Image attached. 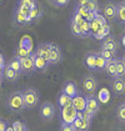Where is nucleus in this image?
Here are the masks:
<instances>
[{
  "instance_id": "obj_4",
  "label": "nucleus",
  "mask_w": 125,
  "mask_h": 131,
  "mask_svg": "<svg viewBox=\"0 0 125 131\" xmlns=\"http://www.w3.org/2000/svg\"><path fill=\"white\" fill-rule=\"evenodd\" d=\"M39 115L44 121H50L55 116V107L50 101H44L39 107Z\"/></svg>"
},
{
  "instance_id": "obj_50",
  "label": "nucleus",
  "mask_w": 125,
  "mask_h": 131,
  "mask_svg": "<svg viewBox=\"0 0 125 131\" xmlns=\"http://www.w3.org/2000/svg\"><path fill=\"white\" fill-rule=\"evenodd\" d=\"M0 1H1V0H0Z\"/></svg>"
},
{
  "instance_id": "obj_7",
  "label": "nucleus",
  "mask_w": 125,
  "mask_h": 131,
  "mask_svg": "<svg viewBox=\"0 0 125 131\" xmlns=\"http://www.w3.org/2000/svg\"><path fill=\"white\" fill-rule=\"evenodd\" d=\"M99 109H100V102H99V99L94 95H89L86 96V110L89 111L93 116H95L98 112H99Z\"/></svg>"
},
{
  "instance_id": "obj_24",
  "label": "nucleus",
  "mask_w": 125,
  "mask_h": 131,
  "mask_svg": "<svg viewBox=\"0 0 125 131\" xmlns=\"http://www.w3.org/2000/svg\"><path fill=\"white\" fill-rule=\"evenodd\" d=\"M70 31H71V34H73L74 36H76V38H85L80 24H76V23L70 21Z\"/></svg>"
},
{
  "instance_id": "obj_12",
  "label": "nucleus",
  "mask_w": 125,
  "mask_h": 131,
  "mask_svg": "<svg viewBox=\"0 0 125 131\" xmlns=\"http://www.w3.org/2000/svg\"><path fill=\"white\" fill-rule=\"evenodd\" d=\"M20 75L21 74L16 72V71L14 70L9 64H6V65H5V68H4V70H3V76H4V79H5L6 81H10V82L16 81L19 78H20Z\"/></svg>"
},
{
  "instance_id": "obj_36",
  "label": "nucleus",
  "mask_w": 125,
  "mask_h": 131,
  "mask_svg": "<svg viewBox=\"0 0 125 131\" xmlns=\"http://www.w3.org/2000/svg\"><path fill=\"white\" fill-rule=\"evenodd\" d=\"M13 127H14V131H28L25 124L21 122V121H15L13 124Z\"/></svg>"
},
{
  "instance_id": "obj_2",
  "label": "nucleus",
  "mask_w": 125,
  "mask_h": 131,
  "mask_svg": "<svg viewBox=\"0 0 125 131\" xmlns=\"http://www.w3.org/2000/svg\"><path fill=\"white\" fill-rule=\"evenodd\" d=\"M23 95H24V100H25V106L26 109H35L39 105L40 101V95L39 91L34 88H28L25 90H23Z\"/></svg>"
},
{
  "instance_id": "obj_37",
  "label": "nucleus",
  "mask_w": 125,
  "mask_h": 131,
  "mask_svg": "<svg viewBox=\"0 0 125 131\" xmlns=\"http://www.w3.org/2000/svg\"><path fill=\"white\" fill-rule=\"evenodd\" d=\"M20 46H23V48H25L26 50L30 52V50H31V40H30V38L29 36H25L23 40L20 41Z\"/></svg>"
},
{
  "instance_id": "obj_38",
  "label": "nucleus",
  "mask_w": 125,
  "mask_h": 131,
  "mask_svg": "<svg viewBox=\"0 0 125 131\" xmlns=\"http://www.w3.org/2000/svg\"><path fill=\"white\" fill-rule=\"evenodd\" d=\"M60 131H76V129L73 124H61Z\"/></svg>"
},
{
  "instance_id": "obj_17",
  "label": "nucleus",
  "mask_w": 125,
  "mask_h": 131,
  "mask_svg": "<svg viewBox=\"0 0 125 131\" xmlns=\"http://www.w3.org/2000/svg\"><path fill=\"white\" fill-rule=\"evenodd\" d=\"M41 18H43V8L38 4L35 8L31 9L30 14H29V16H28V23H29V24H30V23H38Z\"/></svg>"
},
{
  "instance_id": "obj_31",
  "label": "nucleus",
  "mask_w": 125,
  "mask_h": 131,
  "mask_svg": "<svg viewBox=\"0 0 125 131\" xmlns=\"http://www.w3.org/2000/svg\"><path fill=\"white\" fill-rule=\"evenodd\" d=\"M30 52L26 50L25 48H23V46H16L15 48V51H14V56H16V58H19V59H21V58H25V56H28Z\"/></svg>"
},
{
  "instance_id": "obj_26",
  "label": "nucleus",
  "mask_w": 125,
  "mask_h": 131,
  "mask_svg": "<svg viewBox=\"0 0 125 131\" xmlns=\"http://www.w3.org/2000/svg\"><path fill=\"white\" fill-rule=\"evenodd\" d=\"M116 78L125 79V62L123 59H118V64H116Z\"/></svg>"
},
{
  "instance_id": "obj_35",
  "label": "nucleus",
  "mask_w": 125,
  "mask_h": 131,
  "mask_svg": "<svg viewBox=\"0 0 125 131\" xmlns=\"http://www.w3.org/2000/svg\"><path fill=\"white\" fill-rule=\"evenodd\" d=\"M74 10L76 11V13H79L81 16H83L84 19H86L88 18V14H89V10H88V8H85V6H79V5H76L75 8H74Z\"/></svg>"
},
{
  "instance_id": "obj_40",
  "label": "nucleus",
  "mask_w": 125,
  "mask_h": 131,
  "mask_svg": "<svg viewBox=\"0 0 125 131\" xmlns=\"http://www.w3.org/2000/svg\"><path fill=\"white\" fill-rule=\"evenodd\" d=\"M74 126H75V129H76V131H80L81 130V126H83V117H76V120L74 121L73 124Z\"/></svg>"
},
{
  "instance_id": "obj_19",
  "label": "nucleus",
  "mask_w": 125,
  "mask_h": 131,
  "mask_svg": "<svg viewBox=\"0 0 125 131\" xmlns=\"http://www.w3.org/2000/svg\"><path fill=\"white\" fill-rule=\"evenodd\" d=\"M118 41H116V39H115L114 36H106L104 40L101 41V48L103 49H109V50H115L116 51V49H118Z\"/></svg>"
},
{
  "instance_id": "obj_39",
  "label": "nucleus",
  "mask_w": 125,
  "mask_h": 131,
  "mask_svg": "<svg viewBox=\"0 0 125 131\" xmlns=\"http://www.w3.org/2000/svg\"><path fill=\"white\" fill-rule=\"evenodd\" d=\"M49 1H50L51 4H54L55 6H59V8L68 5V3H69V0H49Z\"/></svg>"
},
{
  "instance_id": "obj_1",
  "label": "nucleus",
  "mask_w": 125,
  "mask_h": 131,
  "mask_svg": "<svg viewBox=\"0 0 125 131\" xmlns=\"http://www.w3.org/2000/svg\"><path fill=\"white\" fill-rule=\"evenodd\" d=\"M8 109L13 112H21L26 109L23 91H13L6 101Z\"/></svg>"
},
{
  "instance_id": "obj_27",
  "label": "nucleus",
  "mask_w": 125,
  "mask_h": 131,
  "mask_svg": "<svg viewBox=\"0 0 125 131\" xmlns=\"http://www.w3.org/2000/svg\"><path fill=\"white\" fill-rule=\"evenodd\" d=\"M8 64H9V65H10L11 68H13L14 70L16 71V72H19V74H23V70H21V61H20V59H19V58H16V56L11 58Z\"/></svg>"
},
{
  "instance_id": "obj_8",
  "label": "nucleus",
  "mask_w": 125,
  "mask_h": 131,
  "mask_svg": "<svg viewBox=\"0 0 125 131\" xmlns=\"http://www.w3.org/2000/svg\"><path fill=\"white\" fill-rule=\"evenodd\" d=\"M96 88H98V80L91 76V75H89V76H85L83 80V89L85 92H88L89 95H93L95 90H96Z\"/></svg>"
},
{
  "instance_id": "obj_10",
  "label": "nucleus",
  "mask_w": 125,
  "mask_h": 131,
  "mask_svg": "<svg viewBox=\"0 0 125 131\" xmlns=\"http://www.w3.org/2000/svg\"><path fill=\"white\" fill-rule=\"evenodd\" d=\"M35 52L39 55V56H43L45 60L49 61V64H50V54H51V42H43L40 44L38 48H36V50Z\"/></svg>"
},
{
  "instance_id": "obj_3",
  "label": "nucleus",
  "mask_w": 125,
  "mask_h": 131,
  "mask_svg": "<svg viewBox=\"0 0 125 131\" xmlns=\"http://www.w3.org/2000/svg\"><path fill=\"white\" fill-rule=\"evenodd\" d=\"M78 117V110L75 109L73 104L68 105L60 109V120L61 124H74V121Z\"/></svg>"
},
{
  "instance_id": "obj_21",
  "label": "nucleus",
  "mask_w": 125,
  "mask_h": 131,
  "mask_svg": "<svg viewBox=\"0 0 125 131\" xmlns=\"http://www.w3.org/2000/svg\"><path fill=\"white\" fill-rule=\"evenodd\" d=\"M116 64H118V59L108 61L106 66H105V72L110 76V78H116Z\"/></svg>"
},
{
  "instance_id": "obj_48",
  "label": "nucleus",
  "mask_w": 125,
  "mask_h": 131,
  "mask_svg": "<svg viewBox=\"0 0 125 131\" xmlns=\"http://www.w3.org/2000/svg\"><path fill=\"white\" fill-rule=\"evenodd\" d=\"M6 131H14V127H13V125H9V126H8V129H6Z\"/></svg>"
},
{
  "instance_id": "obj_18",
  "label": "nucleus",
  "mask_w": 125,
  "mask_h": 131,
  "mask_svg": "<svg viewBox=\"0 0 125 131\" xmlns=\"http://www.w3.org/2000/svg\"><path fill=\"white\" fill-rule=\"evenodd\" d=\"M73 105L78 111L86 110V96H83L81 94H78L73 97Z\"/></svg>"
},
{
  "instance_id": "obj_23",
  "label": "nucleus",
  "mask_w": 125,
  "mask_h": 131,
  "mask_svg": "<svg viewBox=\"0 0 125 131\" xmlns=\"http://www.w3.org/2000/svg\"><path fill=\"white\" fill-rule=\"evenodd\" d=\"M116 8H118V18H116V20L125 24V0H121V1L116 3Z\"/></svg>"
},
{
  "instance_id": "obj_16",
  "label": "nucleus",
  "mask_w": 125,
  "mask_h": 131,
  "mask_svg": "<svg viewBox=\"0 0 125 131\" xmlns=\"http://www.w3.org/2000/svg\"><path fill=\"white\" fill-rule=\"evenodd\" d=\"M65 94H68L69 96H76L78 94H79V90H78V86H76V84L74 82V81L69 80V81H65L64 82V85H62V90Z\"/></svg>"
},
{
  "instance_id": "obj_20",
  "label": "nucleus",
  "mask_w": 125,
  "mask_h": 131,
  "mask_svg": "<svg viewBox=\"0 0 125 131\" xmlns=\"http://www.w3.org/2000/svg\"><path fill=\"white\" fill-rule=\"evenodd\" d=\"M58 105L60 106V109L62 107H65V106H68V105H71L73 104V97L71 96H69L68 94H65L64 91H61L59 95H58Z\"/></svg>"
},
{
  "instance_id": "obj_33",
  "label": "nucleus",
  "mask_w": 125,
  "mask_h": 131,
  "mask_svg": "<svg viewBox=\"0 0 125 131\" xmlns=\"http://www.w3.org/2000/svg\"><path fill=\"white\" fill-rule=\"evenodd\" d=\"M85 20L83 16L79 14V13H76V11L74 10L73 11V14H71V19H70V21H73V23H76V24H83V21Z\"/></svg>"
},
{
  "instance_id": "obj_42",
  "label": "nucleus",
  "mask_w": 125,
  "mask_h": 131,
  "mask_svg": "<svg viewBox=\"0 0 125 131\" xmlns=\"http://www.w3.org/2000/svg\"><path fill=\"white\" fill-rule=\"evenodd\" d=\"M96 15H98V13L96 11H90L89 10V14H88V18L85 19V20H88V21H93L95 18H96Z\"/></svg>"
},
{
  "instance_id": "obj_9",
  "label": "nucleus",
  "mask_w": 125,
  "mask_h": 131,
  "mask_svg": "<svg viewBox=\"0 0 125 131\" xmlns=\"http://www.w3.org/2000/svg\"><path fill=\"white\" fill-rule=\"evenodd\" d=\"M111 90L116 96H123L125 94V79L113 78L111 80Z\"/></svg>"
},
{
  "instance_id": "obj_11",
  "label": "nucleus",
  "mask_w": 125,
  "mask_h": 131,
  "mask_svg": "<svg viewBox=\"0 0 125 131\" xmlns=\"http://www.w3.org/2000/svg\"><path fill=\"white\" fill-rule=\"evenodd\" d=\"M62 60V51L61 48L58 44L51 42V54H50V65H56Z\"/></svg>"
},
{
  "instance_id": "obj_22",
  "label": "nucleus",
  "mask_w": 125,
  "mask_h": 131,
  "mask_svg": "<svg viewBox=\"0 0 125 131\" xmlns=\"http://www.w3.org/2000/svg\"><path fill=\"white\" fill-rule=\"evenodd\" d=\"M110 35V26L106 24V25H104V26H101L100 28V30L98 31L96 34H94L93 36L96 39V40H104L106 36H109Z\"/></svg>"
},
{
  "instance_id": "obj_47",
  "label": "nucleus",
  "mask_w": 125,
  "mask_h": 131,
  "mask_svg": "<svg viewBox=\"0 0 125 131\" xmlns=\"http://www.w3.org/2000/svg\"><path fill=\"white\" fill-rule=\"evenodd\" d=\"M121 44H123V46L125 48V34L123 35V38H121Z\"/></svg>"
},
{
  "instance_id": "obj_44",
  "label": "nucleus",
  "mask_w": 125,
  "mask_h": 131,
  "mask_svg": "<svg viewBox=\"0 0 125 131\" xmlns=\"http://www.w3.org/2000/svg\"><path fill=\"white\" fill-rule=\"evenodd\" d=\"M5 59H4V56H3V54L0 52V71L4 70V68H5Z\"/></svg>"
},
{
  "instance_id": "obj_43",
  "label": "nucleus",
  "mask_w": 125,
  "mask_h": 131,
  "mask_svg": "<svg viewBox=\"0 0 125 131\" xmlns=\"http://www.w3.org/2000/svg\"><path fill=\"white\" fill-rule=\"evenodd\" d=\"M8 126H9V124H8L6 121L0 120V131H6Z\"/></svg>"
},
{
  "instance_id": "obj_6",
  "label": "nucleus",
  "mask_w": 125,
  "mask_h": 131,
  "mask_svg": "<svg viewBox=\"0 0 125 131\" xmlns=\"http://www.w3.org/2000/svg\"><path fill=\"white\" fill-rule=\"evenodd\" d=\"M21 70L23 74H30L33 71H35V61H34V52L29 54L25 58H21Z\"/></svg>"
},
{
  "instance_id": "obj_34",
  "label": "nucleus",
  "mask_w": 125,
  "mask_h": 131,
  "mask_svg": "<svg viewBox=\"0 0 125 131\" xmlns=\"http://www.w3.org/2000/svg\"><path fill=\"white\" fill-rule=\"evenodd\" d=\"M86 8H88V10L96 11V13H98V11H99V3H98V0H89Z\"/></svg>"
},
{
  "instance_id": "obj_45",
  "label": "nucleus",
  "mask_w": 125,
  "mask_h": 131,
  "mask_svg": "<svg viewBox=\"0 0 125 131\" xmlns=\"http://www.w3.org/2000/svg\"><path fill=\"white\" fill-rule=\"evenodd\" d=\"M88 3H89V0H78L76 5H79V6H85V8H86Z\"/></svg>"
},
{
  "instance_id": "obj_25",
  "label": "nucleus",
  "mask_w": 125,
  "mask_h": 131,
  "mask_svg": "<svg viewBox=\"0 0 125 131\" xmlns=\"http://www.w3.org/2000/svg\"><path fill=\"white\" fill-rule=\"evenodd\" d=\"M108 61L104 56L100 54V52H96V71H103L105 70V66H106Z\"/></svg>"
},
{
  "instance_id": "obj_5",
  "label": "nucleus",
  "mask_w": 125,
  "mask_h": 131,
  "mask_svg": "<svg viewBox=\"0 0 125 131\" xmlns=\"http://www.w3.org/2000/svg\"><path fill=\"white\" fill-rule=\"evenodd\" d=\"M103 15L105 16L106 21H114L118 18V8L116 3L114 1H106L103 5Z\"/></svg>"
},
{
  "instance_id": "obj_32",
  "label": "nucleus",
  "mask_w": 125,
  "mask_h": 131,
  "mask_svg": "<svg viewBox=\"0 0 125 131\" xmlns=\"http://www.w3.org/2000/svg\"><path fill=\"white\" fill-rule=\"evenodd\" d=\"M81 30L84 32V36L86 38V36H89V35H91V29H90V21L88 20H84L83 24H81Z\"/></svg>"
},
{
  "instance_id": "obj_30",
  "label": "nucleus",
  "mask_w": 125,
  "mask_h": 131,
  "mask_svg": "<svg viewBox=\"0 0 125 131\" xmlns=\"http://www.w3.org/2000/svg\"><path fill=\"white\" fill-rule=\"evenodd\" d=\"M18 5H20L23 8H26V9H33L38 5V1L36 0H19L18 1Z\"/></svg>"
},
{
  "instance_id": "obj_28",
  "label": "nucleus",
  "mask_w": 125,
  "mask_h": 131,
  "mask_svg": "<svg viewBox=\"0 0 125 131\" xmlns=\"http://www.w3.org/2000/svg\"><path fill=\"white\" fill-rule=\"evenodd\" d=\"M99 52H100L105 59H106V61H110V60L116 59V58H115V56H116V51L115 50H109V49H103V48H101Z\"/></svg>"
},
{
  "instance_id": "obj_14",
  "label": "nucleus",
  "mask_w": 125,
  "mask_h": 131,
  "mask_svg": "<svg viewBox=\"0 0 125 131\" xmlns=\"http://www.w3.org/2000/svg\"><path fill=\"white\" fill-rule=\"evenodd\" d=\"M84 64L89 70L96 71V52L89 51L84 56Z\"/></svg>"
},
{
  "instance_id": "obj_41",
  "label": "nucleus",
  "mask_w": 125,
  "mask_h": 131,
  "mask_svg": "<svg viewBox=\"0 0 125 131\" xmlns=\"http://www.w3.org/2000/svg\"><path fill=\"white\" fill-rule=\"evenodd\" d=\"M100 100L103 102H106L109 100V92L106 90H101V92H100Z\"/></svg>"
},
{
  "instance_id": "obj_13",
  "label": "nucleus",
  "mask_w": 125,
  "mask_h": 131,
  "mask_svg": "<svg viewBox=\"0 0 125 131\" xmlns=\"http://www.w3.org/2000/svg\"><path fill=\"white\" fill-rule=\"evenodd\" d=\"M34 61H35V71H39V72L46 71L50 66L49 61L45 60L43 56H39L36 52H34Z\"/></svg>"
},
{
  "instance_id": "obj_15",
  "label": "nucleus",
  "mask_w": 125,
  "mask_h": 131,
  "mask_svg": "<svg viewBox=\"0 0 125 131\" xmlns=\"http://www.w3.org/2000/svg\"><path fill=\"white\" fill-rule=\"evenodd\" d=\"M13 19H14V23L18 24V25H28L29 24L28 23V16L25 14H23V11L18 6H15V9H14Z\"/></svg>"
},
{
  "instance_id": "obj_49",
  "label": "nucleus",
  "mask_w": 125,
  "mask_h": 131,
  "mask_svg": "<svg viewBox=\"0 0 125 131\" xmlns=\"http://www.w3.org/2000/svg\"><path fill=\"white\" fill-rule=\"evenodd\" d=\"M123 60H124V62H125V54H124V56H123Z\"/></svg>"
},
{
  "instance_id": "obj_29",
  "label": "nucleus",
  "mask_w": 125,
  "mask_h": 131,
  "mask_svg": "<svg viewBox=\"0 0 125 131\" xmlns=\"http://www.w3.org/2000/svg\"><path fill=\"white\" fill-rule=\"evenodd\" d=\"M116 117L120 122L125 124V102L120 104L118 107H116Z\"/></svg>"
},
{
  "instance_id": "obj_46",
  "label": "nucleus",
  "mask_w": 125,
  "mask_h": 131,
  "mask_svg": "<svg viewBox=\"0 0 125 131\" xmlns=\"http://www.w3.org/2000/svg\"><path fill=\"white\" fill-rule=\"evenodd\" d=\"M3 79H4V76H3V71H0V86H1V82H3Z\"/></svg>"
}]
</instances>
